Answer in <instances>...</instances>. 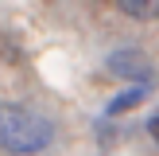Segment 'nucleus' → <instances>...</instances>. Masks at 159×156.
I'll use <instances>...</instances> for the list:
<instances>
[{"label":"nucleus","instance_id":"3","mask_svg":"<svg viewBox=\"0 0 159 156\" xmlns=\"http://www.w3.org/2000/svg\"><path fill=\"white\" fill-rule=\"evenodd\" d=\"M116 4L132 20H159V0H116Z\"/></svg>","mask_w":159,"mask_h":156},{"label":"nucleus","instance_id":"1","mask_svg":"<svg viewBox=\"0 0 159 156\" xmlns=\"http://www.w3.org/2000/svg\"><path fill=\"white\" fill-rule=\"evenodd\" d=\"M54 144V121L20 101H0V148L12 156H35Z\"/></svg>","mask_w":159,"mask_h":156},{"label":"nucleus","instance_id":"4","mask_svg":"<svg viewBox=\"0 0 159 156\" xmlns=\"http://www.w3.org/2000/svg\"><path fill=\"white\" fill-rule=\"evenodd\" d=\"M144 98H148V86H136V90H128V94H120V98H113V101L105 105V113H109V117L128 113V109H132V105H140Z\"/></svg>","mask_w":159,"mask_h":156},{"label":"nucleus","instance_id":"2","mask_svg":"<svg viewBox=\"0 0 159 156\" xmlns=\"http://www.w3.org/2000/svg\"><path fill=\"white\" fill-rule=\"evenodd\" d=\"M109 70H113L116 78H128V82H136V86H148V90L155 86V66L136 51V47L113 51V55H109Z\"/></svg>","mask_w":159,"mask_h":156},{"label":"nucleus","instance_id":"5","mask_svg":"<svg viewBox=\"0 0 159 156\" xmlns=\"http://www.w3.org/2000/svg\"><path fill=\"white\" fill-rule=\"evenodd\" d=\"M148 137H152L155 144H159V109H155L152 117H148Z\"/></svg>","mask_w":159,"mask_h":156}]
</instances>
